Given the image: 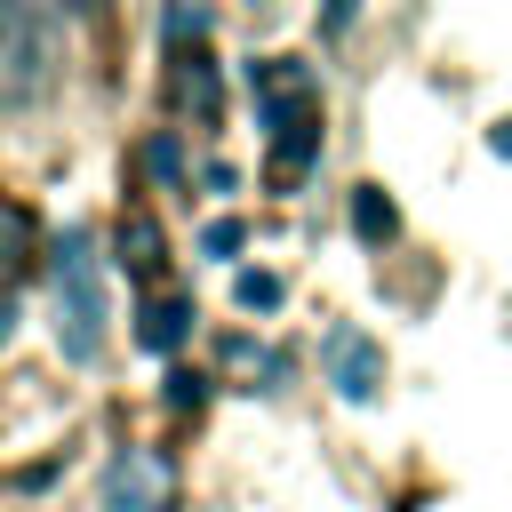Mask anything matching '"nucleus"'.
<instances>
[{
	"mask_svg": "<svg viewBox=\"0 0 512 512\" xmlns=\"http://www.w3.org/2000/svg\"><path fill=\"white\" fill-rule=\"evenodd\" d=\"M64 72V16L56 0H0V112H24Z\"/></svg>",
	"mask_w": 512,
	"mask_h": 512,
	"instance_id": "1",
	"label": "nucleus"
},
{
	"mask_svg": "<svg viewBox=\"0 0 512 512\" xmlns=\"http://www.w3.org/2000/svg\"><path fill=\"white\" fill-rule=\"evenodd\" d=\"M56 288H64V352H72V360H96V336H104V288H96L80 240H56Z\"/></svg>",
	"mask_w": 512,
	"mask_h": 512,
	"instance_id": "2",
	"label": "nucleus"
},
{
	"mask_svg": "<svg viewBox=\"0 0 512 512\" xmlns=\"http://www.w3.org/2000/svg\"><path fill=\"white\" fill-rule=\"evenodd\" d=\"M168 496V464L160 456H120L104 472V512H160Z\"/></svg>",
	"mask_w": 512,
	"mask_h": 512,
	"instance_id": "3",
	"label": "nucleus"
},
{
	"mask_svg": "<svg viewBox=\"0 0 512 512\" xmlns=\"http://www.w3.org/2000/svg\"><path fill=\"white\" fill-rule=\"evenodd\" d=\"M328 368H336V392H344V400H368L376 376H384V360H376L368 336H328Z\"/></svg>",
	"mask_w": 512,
	"mask_h": 512,
	"instance_id": "4",
	"label": "nucleus"
},
{
	"mask_svg": "<svg viewBox=\"0 0 512 512\" xmlns=\"http://www.w3.org/2000/svg\"><path fill=\"white\" fill-rule=\"evenodd\" d=\"M184 328H192V304H176V296H168V304H144L136 344H144V352H176V344H184Z\"/></svg>",
	"mask_w": 512,
	"mask_h": 512,
	"instance_id": "5",
	"label": "nucleus"
},
{
	"mask_svg": "<svg viewBox=\"0 0 512 512\" xmlns=\"http://www.w3.org/2000/svg\"><path fill=\"white\" fill-rule=\"evenodd\" d=\"M352 224H360L368 240H384V232H392V200H384L376 184H360V192H352Z\"/></svg>",
	"mask_w": 512,
	"mask_h": 512,
	"instance_id": "6",
	"label": "nucleus"
},
{
	"mask_svg": "<svg viewBox=\"0 0 512 512\" xmlns=\"http://www.w3.org/2000/svg\"><path fill=\"white\" fill-rule=\"evenodd\" d=\"M232 296H240L248 312H272L288 288H280V272H240V280H232Z\"/></svg>",
	"mask_w": 512,
	"mask_h": 512,
	"instance_id": "7",
	"label": "nucleus"
},
{
	"mask_svg": "<svg viewBox=\"0 0 512 512\" xmlns=\"http://www.w3.org/2000/svg\"><path fill=\"white\" fill-rule=\"evenodd\" d=\"M120 256H128L136 272H152V256H160V232H152L144 216H136V224H120Z\"/></svg>",
	"mask_w": 512,
	"mask_h": 512,
	"instance_id": "8",
	"label": "nucleus"
},
{
	"mask_svg": "<svg viewBox=\"0 0 512 512\" xmlns=\"http://www.w3.org/2000/svg\"><path fill=\"white\" fill-rule=\"evenodd\" d=\"M144 168H152V176H184V152H176V136H152V144H144Z\"/></svg>",
	"mask_w": 512,
	"mask_h": 512,
	"instance_id": "9",
	"label": "nucleus"
},
{
	"mask_svg": "<svg viewBox=\"0 0 512 512\" xmlns=\"http://www.w3.org/2000/svg\"><path fill=\"white\" fill-rule=\"evenodd\" d=\"M240 240H248V232H240V224H232V216H224V224H208V232H200V248H208V256H216V264H224V256H240Z\"/></svg>",
	"mask_w": 512,
	"mask_h": 512,
	"instance_id": "10",
	"label": "nucleus"
},
{
	"mask_svg": "<svg viewBox=\"0 0 512 512\" xmlns=\"http://www.w3.org/2000/svg\"><path fill=\"white\" fill-rule=\"evenodd\" d=\"M496 152H504V160H512V120H496Z\"/></svg>",
	"mask_w": 512,
	"mask_h": 512,
	"instance_id": "11",
	"label": "nucleus"
},
{
	"mask_svg": "<svg viewBox=\"0 0 512 512\" xmlns=\"http://www.w3.org/2000/svg\"><path fill=\"white\" fill-rule=\"evenodd\" d=\"M8 320H16V312H8V304H0V336H8Z\"/></svg>",
	"mask_w": 512,
	"mask_h": 512,
	"instance_id": "12",
	"label": "nucleus"
}]
</instances>
